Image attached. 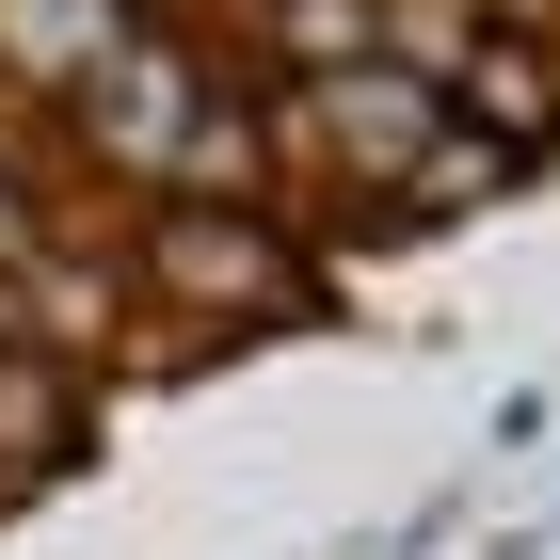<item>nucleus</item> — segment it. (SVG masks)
<instances>
[{
    "label": "nucleus",
    "mask_w": 560,
    "mask_h": 560,
    "mask_svg": "<svg viewBox=\"0 0 560 560\" xmlns=\"http://www.w3.org/2000/svg\"><path fill=\"white\" fill-rule=\"evenodd\" d=\"M113 257H129L144 320H289L304 304L289 209H144V224H113Z\"/></svg>",
    "instance_id": "obj_1"
}]
</instances>
